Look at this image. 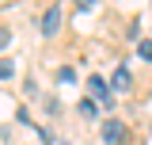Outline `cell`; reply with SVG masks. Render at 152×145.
Wrapping results in <instances>:
<instances>
[{
	"label": "cell",
	"mask_w": 152,
	"mask_h": 145,
	"mask_svg": "<svg viewBox=\"0 0 152 145\" xmlns=\"http://www.w3.org/2000/svg\"><path fill=\"white\" fill-rule=\"evenodd\" d=\"M129 84H133V76H129V69H114V80H110V92H129Z\"/></svg>",
	"instance_id": "4"
},
{
	"label": "cell",
	"mask_w": 152,
	"mask_h": 145,
	"mask_svg": "<svg viewBox=\"0 0 152 145\" xmlns=\"http://www.w3.org/2000/svg\"><path fill=\"white\" fill-rule=\"evenodd\" d=\"M88 92H91L95 103H103V107H110V103H114V92H110V84H107L103 76H88Z\"/></svg>",
	"instance_id": "1"
},
{
	"label": "cell",
	"mask_w": 152,
	"mask_h": 145,
	"mask_svg": "<svg viewBox=\"0 0 152 145\" xmlns=\"http://www.w3.org/2000/svg\"><path fill=\"white\" fill-rule=\"evenodd\" d=\"M57 31H61V4H50V8H46V16H42V35L53 38Z\"/></svg>",
	"instance_id": "2"
},
{
	"label": "cell",
	"mask_w": 152,
	"mask_h": 145,
	"mask_svg": "<svg viewBox=\"0 0 152 145\" xmlns=\"http://www.w3.org/2000/svg\"><path fill=\"white\" fill-rule=\"evenodd\" d=\"M122 141H126V126L118 118H107L103 122V145H122Z\"/></svg>",
	"instance_id": "3"
},
{
	"label": "cell",
	"mask_w": 152,
	"mask_h": 145,
	"mask_svg": "<svg viewBox=\"0 0 152 145\" xmlns=\"http://www.w3.org/2000/svg\"><path fill=\"white\" fill-rule=\"evenodd\" d=\"M76 8H80V12H91V8H95V0H76Z\"/></svg>",
	"instance_id": "10"
},
{
	"label": "cell",
	"mask_w": 152,
	"mask_h": 145,
	"mask_svg": "<svg viewBox=\"0 0 152 145\" xmlns=\"http://www.w3.org/2000/svg\"><path fill=\"white\" fill-rule=\"evenodd\" d=\"M80 115H88V118L95 115V103H91V99H84V103H80Z\"/></svg>",
	"instance_id": "8"
},
{
	"label": "cell",
	"mask_w": 152,
	"mask_h": 145,
	"mask_svg": "<svg viewBox=\"0 0 152 145\" xmlns=\"http://www.w3.org/2000/svg\"><path fill=\"white\" fill-rule=\"evenodd\" d=\"M57 80H61V84H72L76 72H72V69H61V72H57Z\"/></svg>",
	"instance_id": "6"
},
{
	"label": "cell",
	"mask_w": 152,
	"mask_h": 145,
	"mask_svg": "<svg viewBox=\"0 0 152 145\" xmlns=\"http://www.w3.org/2000/svg\"><path fill=\"white\" fill-rule=\"evenodd\" d=\"M12 72H15V69H12V61H0V80H8Z\"/></svg>",
	"instance_id": "7"
},
{
	"label": "cell",
	"mask_w": 152,
	"mask_h": 145,
	"mask_svg": "<svg viewBox=\"0 0 152 145\" xmlns=\"http://www.w3.org/2000/svg\"><path fill=\"white\" fill-rule=\"evenodd\" d=\"M8 42H12V31H8V27H0V50H4Z\"/></svg>",
	"instance_id": "9"
},
{
	"label": "cell",
	"mask_w": 152,
	"mask_h": 145,
	"mask_svg": "<svg viewBox=\"0 0 152 145\" xmlns=\"http://www.w3.org/2000/svg\"><path fill=\"white\" fill-rule=\"evenodd\" d=\"M137 54L145 57V61H152V42H148V38H145V42H141V46H137Z\"/></svg>",
	"instance_id": "5"
}]
</instances>
